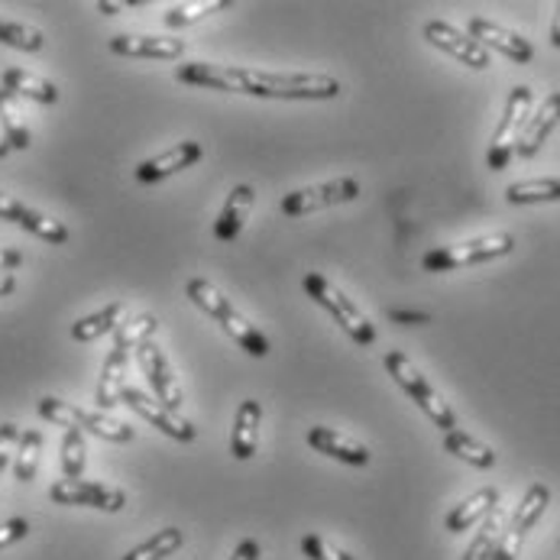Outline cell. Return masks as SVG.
<instances>
[{"label": "cell", "instance_id": "1", "mask_svg": "<svg viewBox=\"0 0 560 560\" xmlns=\"http://www.w3.org/2000/svg\"><path fill=\"white\" fill-rule=\"evenodd\" d=\"M178 81L211 91L253 94L272 101H334L340 81L315 72H259L246 66H218V62H185L178 66Z\"/></svg>", "mask_w": 560, "mask_h": 560}, {"label": "cell", "instance_id": "2", "mask_svg": "<svg viewBox=\"0 0 560 560\" xmlns=\"http://www.w3.org/2000/svg\"><path fill=\"white\" fill-rule=\"evenodd\" d=\"M185 295H188L205 315H211V318L218 320V324L231 334V340H234L241 350H246L249 357H256V360L269 357V337H266L256 324H249V318H243L241 312L234 308V302H231L214 282H208V279H188Z\"/></svg>", "mask_w": 560, "mask_h": 560}, {"label": "cell", "instance_id": "3", "mask_svg": "<svg viewBox=\"0 0 560 560\" xmlns=\"http://www.w3.org/2000/svg\"><path fill=\"white\" fill-rule=\"evenodd\" d=\"M386 370H389V376H393L401 389H405V396L415 401V405H418V408H421V411H424V415H428V418H431L444 434L457 428V415H454V408H451V405L444 401V396H441V393H438V389L421 376V370H418V366H415L401 350H389V353H386Z\"/></svg>", "mask_w": 560, "mask_h": 560}, {"label": "cell", "instance_id": "4", "mask_svg": "<svg viewBox=\"0 0 560 560\" xmlns=\"http://www.w3.org/2000/svg\"><path fill=\"white\" fill-rule=\"evenodd\" d=\"M532 104H535V91L528 84H515L509 91V101H505V110L492 130V140H489V153H486V165L492 172H502L509 168V162L515 156V147H518V137L532 117Z\"/></svg>", "mask_w": 560, "mask_h": 560}, {"label": "cell", "instance_id": "5", "mask_svg": "<svg viewBox=\"0 0 560 560\" xmlns=\"http://www.w3.org/2000/svg\"><path fill=\"white\" fill-rule=\"evenodd\" d=\"M305 292H308L320 308L337 320L357 343H363V347L376 343V327H373V320L366 318V315L357 308V302L347 299V295H343L334 282H327L320 272H308V276H305Z\"/></svg>", "mask_w": 560, "mask_h": 560}, {"label": "cell", "instance_id": "6", "mask_svg": "<svg viewBox=\"0 0 560 560\" xmlns=\"http://www.w3.org/2000/svg\"><path fill=\"white\" fill-rule=\"evenodd\" d=\"M515 249V237L512 234H489V237H477V241L454 243V246H438L431 253H424L421 266L428 272H454L464 266H477V262H489V259H502Z\"/></svg>", "mask_w": 560, "mask_h": 560}, {"label": "cell", "instance_id": "7", "mask_svg": "<svg viewBox=\"0 0 560 560\" xmlns=\"http://www.w3.org/2000/svg\"><path fill=\"white\" fill-rule=\"evenodd\" d=\"M548 505H551V489H548L545 482H532V486L525 489V495H522V502H518V509H515L509 528L502 532V538H499V545H495V551H492V560L518 558L525 535L541 522V515H545Z\"/></svg>", "mask_w": 560, "mask_h": 560}, {"label": "cell", "instance_id": "8", "mask_svg": "<svg viewBox=\"0 0 560 560\" xmlns=\"http://www.w3.org/2000/svg\"><path fill=\"white\" fill-rule=\"evenodd\" d=\"M353 198H360V182L357 178H334V182H320L312 188L289 191L282 198V214L285 218H305V214H315V211L334 208V205H347Z\"/></svg>", "mask_w": 560, "mask_h": 560}, {"label": "cell", "instance_id": "9", "mask_svg": "<svg viewBox=\"0 0 560 560\" xmlns=\"http://www.w3.org/2000/svg\"><path fill=\"white\" fill-rule=\"evenodd\" d=\"M421 33H424V39H428L434 49L447 52L451 59H457L460 66L474 69V72H486V69L492 66L489 52L482 49L480 43L470 39V33H460V30H457L454 23H447V20H428Z\"/></svg>", "mask_w": 560, "mask_h": 560}, {"label": "cell", "instance_id": "10", "mask_svg": "<svg viewBox=\"0 0 560 560\" xmlns=\"http://www.w3.org/2000/svg\"><path fill=\"white\" fill-rule=\"evenodd\" d=\"M120 401L127 405V408H133L140 418H147L153 428H160L162 434H168L172 441H182V444H191L195 438H198V428L188 421V418H182L178 411H168V408H162L160 401L150 399L143 389H133V386H124V393H120Z\"/></svg>", "mask_w": 560, "mask_h": 560}, {"label": "cell", "instance_id": "11", "mask_svg": "<svg viewBox=\"0 0 560 560\" xmlns=\"http://www.w3.org/2000/svg\"><path fill=\"white\" fill-rule=\"evenodd\" d=\"M137 360H140V366H143V373L150 380V389L156 393V401L168 411H178L185 405V393H182V386L175 380V370L165 360V353L153 340H147V343L137 347Z\"/></svg>", "mask_w": 560, "mask_h": 560}, {"label": "cell", "instance_id": "12", "mask_svg": "<svg viewBox=\"0 0 560 560\" xmlns=\"http://www.w3.org/2000/svg\"><path fill=\"white\" fill-rule=\"evenodd\" d=\"M49 499L59 505H88V509H101V512H120L127 505V495L120 489L88 480H59L49 489Z\"/></svg>", "mask_w": 560, "mask_h": 560}, {"label": "cell", "instance_id": "13", "mask_svg": "<svg viewBox=\"0 0 560 560\" xmlns=\"http://www.w3.org/2000/svg\"><path fill=\"white\" fill-rule=\"evenodd\" d=\"M467 30H470V39H477L486 52L492 49V52H499V56H505V59H512L518 66H528L535 59V46L525 36H518V33H512V30H505V26H499L492 20L474 16L467 23Z\"/></svg>", "mask_w": 560, "mask_h": 560}, {"label": "cell", "instance_id": "14", "mask_svg": "<svg viewBox=\"0 0 560 560\" xmlns=\"http://www.w3.org/2000/svg\"><path fill=\"white\" fill-rule=\"evenodd\" d=\"M107 46L114 56H124V59H162V62H175L188 49L185 39H175V36H133V33L114 36Z\"/></svg>", "mask_w": 560, "mask_h": 560}, {"label": "cell", "instance_id": "15", "mask_svg": "<svg viewBox=\"0 0 560 560\" xmlns=\"http://www.w3.org/2000/svg\"><path fill=\"white\" fill-rule=\"evenodd\" d=\"M560 124V91L548 94L541 101V107L528 117L522 137H518V147H515V156L518 160H535L541 153V147L548 143V137L558 130Z\"/></svg>", "mask_w": 560, "mask_h": 560}, {"label": "cell", "instance_id": "16", "mask_svg": "<svg viewBox=\"0 0 560 560\" xmlns=\"http://www.w3.org/2000/svg\"><path fill=\"white\" fill-rule=\"evenodd\" d=\"M205 156V150H201V143H195V140H182V143H175L172 150H165L160 156H153V160H143L137 165V182H143V185H156L162 178H168V175H175V172H182V168H191L195 162Z\"/></svg>", "mask_w": 560, "mask_h": 560}, {"label": "cell", "instance_id": "17", "mask_svg": "<svg viewBox=\"0 0 560 560\" xmlns=\"http://www.w3.org/2000/svg\"><path fill=\"white\" fill-rule=\"evenodd\" d=\"M308 444L318 454H327L330 460H340L347 467H366L370 457H373L366 444H360V441H353V438H347V434H340L334 428H324V424L308 431Z\"/></svg>", "mask_w": 560, "mask_h": 560}, {"label": "cell", "instance_id": "18", "mask_svg": "<svg viewBox=\"0 0 560 560\" xmlns=\"http://www.w3.org/2000/svg\"><path fill=\"white\" fill-rule=\"evenodd\" d=\"M499 505V489L495 486H482L477 489L470 499H464L460 505H454L444 518V528L451 535H460V532H470L474 525H480L482 518Z\"/></svg>", "mask_w": 560, "mask_h": 560}, {"label": "cell", "instance_id": "19", "mask_svg": "<svg viewBox=\"0 0 560 560\" xmlns=\"http://www.w3.org/2000/svg\"><path fill=\"white\" fill-rule=\"evenodd\" d=\"M259 424H262V405L256 399H246L237 408L234 418V434H231V454L237 460H253L259 447Z\"/></svg>", "mask_w": 560, "mask_h": 560}, {"label": "cell", "instance_id": "20", "mask_svg": "<svg viewBox=\"0 0 560 560\" xmlns=\"http://www.w3.org/2000/svg\"><path fill=\"white\" fill-rule=\"evenodd\" d=\"M253 201H256V191H253L249 185H237V188L228 195V201H224V208H221V214H218V221H214V237H218V241H237V237H241L243 221H246Z\"/></svg>", "mask_w": 560, "mask_h": 560}, {"label": "cell", "instance_id": "21", "mask_svg": "<svg viewBox=\"0 0 560 560\" xmlns=\"http://www.w3.org/2000/svg\"><path fill=\"white\" fill-rule=\"evenodd\" d=\"M72 428H84L94 438L110 441V444H130L133 441V428L127 421H117L104 411H88L79 405H72Z\"/></svg>", "mask_w": 560, "mask_h": 560}, {"label": "cell", "instance_id": "22", "mask_svg": "<svg viewBox=\"0 0 560 560\" xmlns=\"http://www.w3.org/2000/svg\"><path fill=\"white\" fill-rule=\"evenodd\" d=\"M124 373H127V350L120 347H110L104 366H101V380H97V389H94V401L101 408H114L120 405V393H124Z\"/></svg>", "mask_w": 560, "mask_h": 560}, {"label": "cell", "instance_id": "23", "mask_svg": "<svg viewBox=\"0 0 560 560\" xmlns=\"http://www.w3.org/2000/svg\"><path fill=\"white\" fill-rule=\"evenodd\" d=\"M444 451H447V454H454L457 460H464V464L477 467V470H489V467H495V451H492L489 444H482L480 438H474V434L460 431V428H454V431H447V434H444Z\"/></svg>", "mask_w": 560, "mask_h": 560}, {"label": "cell", "instance_id": "24", "mask_svg": "<svg viewBox=\"0 0 560 560\" xmlns=\"http://www.w3.org/2000/svg\"><path fill=\"white\" fill-rule=\"evenodd\" d=\"M3 88L16 97H30V101H39V104H56L59 101V88L52 81L39 79L33 72H23V69H7L3 72Z\"/></svg>", "mask_w": 560, "mask_h": 560}, {"label": "cell", "instance_id": "25", "mask_svg": "<svg viewBox=\"0 0 560 560\" xmlns=\"http://www.w3.org/2000/svg\"><path fill=\"white\" fill-rule=\"evenodd\" d=\"M124 315H127V305H124V302H114V305H107V308L88 315V318L75 320V324H72V337H75L79 343H91V340H97V337L117 330V327L124 324Z\"/></svg>", "mask_w": 560, "mask_h": 560}, {"label": "cell", "instance_id": "26", "mask_svg": "<svg viewBox=\"0 0 560 560\" xmlns=\"http://www.w3.org/2000/svg\"><path fill=\"white\" fill-rule=\"evenodd\" d=\"M0 127H3V140L10 150H30V127L23 120L16 94H10L7 88H0Z\"/></svg>", "mask_w": 560, "mask_h": 560}, {"label": "cell", "instance_id": "27", "mask_svg": "<svg viewBox=\"0 0 560 560\" xmlns=\"http://www.w3.org/2000/svg\"><path fill=\"white\" fill-rule=\"evenodd\" d=\"M39 454H43V431L39 428H26L20 431L16 441V457H13V477L20 482H30L39 470Z\"/></svg>", "mask_w": 560, "mask_h": 560}, {"label": "cell", "instance_id": "28", "mask_svg": "<svg viewBox=\"0 0 560 560\" xmlns=\"http://www.w3.org/2000/svg\"><path fill=\"white\" fill-rule=\"evenodd\" d=\"M509 205H541L560 201V178H525L505 188Z\"/></svg>", "mask_w": 560, "mask_h": 560}, {"label": "cell", "instance_id": "29", "mask_svg": "<svg viewBox=\"0 0 560 560\" xmlns=\"http://www.w3.org/2000/svg\"><path fill=\"white\" fill-rule=\"evenodd\" d=\"M502 525H505V515H502V509L495 505V509L480 522V532H477L474 545L467 548L464 560H492V551H495V545H499V538H502V532H505Z\"/></svg>", "mask_w": 560, "mask_h": 560}, {"label": "cell", "instance_id": "30", "mask_svg": "<svg viewBox=\"0 0 560 560\" xmlns=\"http://www.w3.org/2000/svg\"><path fill=\"white\" fill-rule=\"evenodd\" d=\"M13 224H20L23 231H30L33 237H39V241L46 243H66L69 241V228L62 224V221H52V218H46V214H39V211H33V208H20L16 211V221Z\"/></svg>", "mask_w": 560, "mask_h": 560}, {"label": "cell", "instance_id": "31", "mask_svg": "<svg viewBox=\"0 0 560 560\" xmlns=\"http://www.w3.org/2000/svg\"><path fill=\"white\" fill-rule=\"evenodd\" d=\"M182 545H185V535L178 528H162V532L147 538L143 545H137L127 558L120 560H165L172 558Z\"/></svg>", "mask_w": 560, "mask_h": 560}, {"label": "cell", "instance_id": "32", "mask_svg": "<svg viewBox=\"0 0 560 560\" xmlns=\"http://www.w3.org/2000/svg\"><path fill=\"white\" fill-rule=\"evenodd\" d=\"M160 330V318L156 315H137L133 320H124L117 330H114V347L120 350H137L140 343L153 340V334Z\"/></svg>", "mask_w": 560, "mask_h": 560}, {"label": "cell", "instance_id": "33", "mask_svg": "<svg viewBox=\"0 0 560 560\" xmlns=\"http://www.w3.org/2000/svg\"><path fill=\"white\" fill-rule=\"evenodd\" d=\"M0 46L20 49V52H39L46 46V36L36 26L13 23V20H0Z\"/></svg>", "mask_w": 560, "mask_h": 560}, {"label": "cell", "instance_id": "34", "mask_svg": "<svg viewBox=\"0 0 560 560\" xmlns=\"http://www.w3.org/2000/svg\"><path fill=\"white\" fill-rule=\"evenodd\" d=\"M231 0H208V3H172L162 16L165 26H188V23H198L205 20L208 13H218V10H228Z\"/></svg>", "mask_w": 560, "mask_h": 560}, {"label": "cell", "instance_id": "35", "mask_svg": "<svg viewBox=\"0 0 560 560\" xmlns=\"http://www.w3.org/2000/svg\"><path fill=\"white\" fill-rule=\"evenodd\" d=\"M84 464H88V447H84L81 428H66V438H62V474H66V480H81Z\"/></svg>", "mask_w": 560, "mask_h": 560}, {"label": "cell", "instance_id": "36", "mask_svg": "<svg viewBox=\"0 0 560 560\" xmlns=\"http://www.w3.org/2000/svg\"><path fill=\"white\" fill-rule=\"evenodd\" d=\"M302 555L308 560H357L350 558L347 551L334 548L330 541H324L320 535H305V538H302Z\"/></svg>", "mask_w": 560, "mask_h": 560}, {"label": "cell", "instance_id": "37", "mask_svg": "<svg viewBox=\"0 0 560 560\" xmlns=\"http://www.w3.org/2000/svg\"><path fill=\"white\" fill-rule=\"evenodd\" d=\"M26 535H30V522H26V518H10V522H3V525H0V551L10 548V545H16V541H23Z\"/></svg>", "mask_w": 560, "mask_h": 560}, {"label": "cell", "instance_id": "38", "mask_svg": "<svg viewBox=\"0 0 560 560\" xmlns=\"http://www.w3.org/2000/svg\"><path fill=\"white\" fill-rule=\"evenodd\" d=\"M16 441H20V428L13 421H3L0 424V474L10 460V454H16Z\"/></svg>", "mask_w": 560, "mask_h": 560}, {"label": "cell", "instance_id": "39", "mask_svg": "<svg viewBox=\"0 0 560 560\" xmlns=\"http://www.w3.org/2000/svg\"><path fill=\"white\" fill-rule=\"evenodd\" d=\"M20 262H23V253H20V249L0 246V272H13Z\"/></svg>", "mask_w": 560, "mask_h": 560}, {"label": "cell", "instance_id": "40", "mask_svg": "<svg viewBox=\"0 0 560 560\" xmlns=\"http://www.w3.org/2000/svg\"><path fill=\"white\" fill-rule=\"evenodd\" d=\"M231 560H259V541L243 538L241 545H237V551L231 555Z\"/></svg>", "mask_w": 560, "mask_h": 560}, {"label": "cell", "instance_id": "41", "mask_svg": "<svg viewBox=\"0 0 560 560\" xmlns=\"http://www.w3.org/2000/svg\"><path fill=\"white\" fill-rule=\"evenodd\" d=\"M20 208H23V201H16L10 195H0V221H16Z\"/></svg>", "mask_w": 560, "mask_h": 560}, {"label": "cell", "instance_id": "42", "mask_svg": "<svg viewBox=\"0 0 560 560\" xmlns=\"http://www.w3.org/2000/svg\"><path fill=\"white\" fill-rule=\"evenodd\" d=\"M389 318L399 320V324H428L431 315H428V312H399V308H393Z\"/></svg>", "mask_w": 560, "mask_h": 560}, {"label": "cell", "instance_id": "43", "mask_svg": "<svg viewBox=\"0 0 560 560\" xmlns=\"http://www.w3.org/2000/svg\"><path fill=\"white\" fill-rule=\"evenodd\" d=\"M104 16H114V13H120V10H130V7H143L140 0H133V3H110V0H97L94 3Z\"/></svg>", "mask_w": 560, "mask_h": 560}, {"label": "cell", "instance_id": "44", "mask_svg": "<svg viewBox=\"0 0 560 560\" xmlns=\"http://www.w3.org/2000/svg\"><path fill=\"white\" fill-rule=\"evenodd\" d=\"M13 289H16V276L13 272H0V299L10 295Z\"/></svg>", "mask_w": 560, "mask_h": 560}, {"label": "cell", "instance_id": "45", "mask_svg": "<svg viewBox=\"0 0 560 560\" xmlns=\"http://www.w3.org/2000/svg\"><path fill=\"white\" fill-rule=\"evenodd\" d=\"M551 46L560 49V3L555 7V23H551Z\"/></svg>", "mask_w": 560, "mask_h": 560}, {"label": "cell", "instance_id": "46", "mask_svg": "<svg viewBox=\"0 0 560 560\" xmlns=\"http://www.w3.org/2000/svg\"><path fill=\"white\" fill-rule=\"evenodd\" d=\"M7 153H10V147H7V140H0V160H3Z\"/></svg>", "mask_w": 560, "mask_h": 560}]
</instances>
